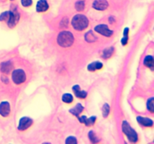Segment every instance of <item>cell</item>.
Listing matches in <instances>:
<instances>
[{
    "mask_svg": "<svg viewBox=\"0 0 154 144\" xmlns=\"http://www.w3.org/2000/svg\"><path fill=\"white\" fill-rule=\"evenodd\" d=\"M71 25L75 29L82 31L88 27L89 20L84 15L77 14L74 16V17L72 18Z\"/></svg>",
    "mask_w": 154,
    "mask_h": 144,
    "instance_id": "obj_1",
    "label": "cell"
},
{
    "mask_svg": "<svg viewBox=\"0 0 154 144\" xmlns=\"http://www.w3.org/2000/svg\"><path fill=\"white\" fill-rule=\"evenodd\" d=\"M74 42L73 34L68 31H62L57 37V43L62 47H68Z\"/></svg>",
    "mask_w": 154,
    "mask_h": 144,
    "instance_id": "obj_2",
    "label": "cell"
},
{
    "mask_svg": "<svg viewBox=\"0 0 154 144\" xmlns=\"http://www.w3.org/2000/svg\"><path fill=\"white\" fill-rule=\"evenodd\" d=\"M122 130L123 133L126 135L129 141L132 143H136L138 140V134L136 131L131 127L129 122L126 121H123L122 123Z\"/></svg>",
    "mask_w": 154,
    "mask_h": 144,
    "instance_id": "obj_3",
    "label": "cell"
},
{
    "mask_svg": "<svg viewBox=\"0 0 154 144\" xmlns=\"http://www.w3.org/2000/svg\"><path fill=\"white\" fill-rule=\"evenodd\" d=\"M12 80L16 84H21L26 81V74L22 69L14 70L12 73Z\"/></svg>",
    "mask_w": 154,
    "mask_h": 144,
    "instance_id": "obj_4",
    "label": "cell"
},
{
    "mask_svg": "<svg viewBox=\"0 0 154 144\" xmlns=\"http://www.w3.org/2000/svg\"><path fill=\"white\" fill-rule=\"evenodd\" d=\"M20 18V14L17 12V11L15 9L13 10V11H9V16L8 18V26L10 28H14L16 25Z\"/></svg>",
    "mask_w": 154,
    "mask_h": 144,
    "instance_id": "obj_5",
    "label": "cell"
},
{
    "mask_svg": "<svg viewBox=\"0 0 154 144\" xmlns=\"http://www.w3.org/2000/svg\"><path fill=\"white\" fill-rule=\"evenodd\" d=\"M94 30L98 33L101 34V35L104 36H106V37H111L113 35V33H114L112 30L108 28V26L105 24L98 25V26L95 27Z\"/></svg>",
    "mask_w": 154,
    "mask_h": 144,
    "instance_id": "obj_6",
    "label": "cell"
},
{
    "mask_svg": "<svg viewBox=\"0 0 154 144\" xmlns=\"http://www.w3.org/2000/svg\"><path fill=\"white\" fill-rule=\"evenodd\" d=\"M32 123H33V121L31 118L26 117V116L23 117L20 119V122H19L18 129L20 131H25L32 126Z\"/></svg>",
    "mask_w": 154,
    "mask_h": 144,
    "instance_id": "obj_7",
    "label": "cell"
},
{
    "mask_svg": "<svg viewBox=\"0 0 154 144\" xmlns=\"http://www.w3.org/2000/svg\"><path fill=\"white\" fill-rule=\"evenodd\" d=\"M108 7L107 0H95L92 3V8L99 11H104Z\"/></svg>",
    "mask_w": 154,
    "mask_h": 144,
    "instance_id": "obj_8",
    "label": "cell"
},
{
    "mask_svg": "<svg viewBox=\"0 0 154 144\" xmlns=\"http://www.w3.org/2000/svg\"><path fill=\"white\" fill-rule=\"evenodd\" d=\"M11 112V107L10 104L8 101H2L0 104V115L4 117H6L10 114Z\"/></svg>",
    "mask_w": 154,
    "mask_h": 144,
    "instance_id": "obj_9",
    "label": "cell"
},
{
    "mask_svg": "<svg viewBox=\"0 0 154 144\" xmlns=\"http://www.w3.org/2000/svg\"><path fill=\"white\" fill-rule=\"evenodd\" d=\"M72 90H73L74 93H75V96L78 98H81L84 99L87 96V92L86 91L81 89V87L78 85H75L72 87Z\"/></svg>",
    "mask_w": 154,
    "mask_h": 144,
    "instance_id": "obj_10",
    "label": "cell"
},
{
    "mask_svg": "<svg viewBox=\"0 0 154 144\" xmlns=\"http://www.w3.org/2000/svg\"><path fill=\"white\" fill-rule=\"evenodd\" d=\"M138 122L140 125L144 126V127H152L153 125V122L152 119L146 117H142V116H138L137 117Z\"/></svg>",
    "mask_w": 154,
    "mask_h": 144,
    "instance_id": "obj_11",
    "label": "cell"
},
{
    "mask_svg": "<svg viewBox=\"0 0 154 144\" xmlns=\"http://www.w3.org/2000/svg\"><path fill=\"white\" fill-rule=\"evenodd\" d=\"M48 3L46 0H39L36 5V11L38 12H44L48 9Z\"/></svg>",
    "mask_w": 154,
    "mask_h": 144,
    "instance_id": "obj_12",
    "label": "cell"
},
{
    "mask_svg": "<svg viewBox=\"0 0 154 144\" xmlns=\"http://www.w3.org/2000/svg\"><path fill=\"white\" fill-rule=\"evenodd\" d=\"M12 68H13V64L10 61L2 62L1 64V66H0L1 71L5 74H9L11 71V70H12Z\"/></svg>",
    "mask_w": 154,
    "mask_h": 144,
    "instance_id": "obj_13",
    "label": "cell"
},
{
    "mask_svg": "<svg viewBox=\"0 0 154 144\" xmlns=\"http://www.w3.org/2000/svg\"><path fill=\"white\" fill-rule=\"evenodd\" d=\"M83 111H84V107H83L81 104H77L74 108L69 110V112L71 113V114H73L74 116L78 117L79 115L83 112Z\"/></svg>",
    "mask_w": 154,
    "mask_h": 144,
    "instance_id": "obj_14",
    "label": "cell"
},
{
    "mask_svg": "<svg viewBox=\"0 0 154 144\" xmlns=\"http://www.w3.org/2000/svg\"><path fill=\"white\" fill-rule=\"evenodd\" d=\"M103 65L102 63L100 62H94L90 63V65H88L87 66V69L90 71H95L96 70H99L102 68Z\"/></svg>",
    "mask_w": 154,
    "mask_h": 144,
    "instance_id": "obj_15",
    "label": "cell"
},
{
    "mask_svg": "<svg viewBox=\"0 0 154 144\" xmlns=\"http://www.w3.org/2000/svg\"><path fill=\"white\" fill-rule=\"evenodd\" d=\"M144 66H146L147 68H150L153 69L154 66L153 57L152 56H146L144 60Z\"/></svg>",
    "mask_w": 154,
    "mask_h": 144,
    "instance_id": "obj_16",
    "label": "cell"
},
{
    "mask_svg": "<svg viewBox=\"0 0 154 144\" xmlns=\"http://www.w3.org/2000/svg\"><path fill=\"white\" fill-rule=\"evenodd\" d=\"M85 40H86L87 42L92 43V42H95V41L97 40V38L94 35L92 30H90V31H89V32H87V33H86V35H85Z\"/></svg>",
    "mask_w": 154,
    "mask_h": 144,
    "instance_id": "obj_17",
    "label": "cell"
},
{
    "mask_svg": "<svg viewBox=\"0 0 154 144\" xmlns=\"http://www.w3.org/2000/svg\"><path fill=\"white\" fill-rule=\"evenodd\" d=\"M113 53H114V47H108V48L105 49V51H103V53H102V57L105 59L110 58L111 56H112Z\"/></svg>",
    "mask_w": 154,
    "mask_h": 144,
    "instance_id": "obj_18",
    "label": "cell"
},
{
    "mask_svg": "<svg viewBox=\"0 0 154 144\" xmlns=\"http://www.w3.org/2000/svg\"><path fill=\"white\" fill-rule=\"evenodd\" d=\"M129 29L126 27V28L124 29L123 31V38L121 40V44H122L123 46L126 45L128 42V40H129Z\"/></svg>",
    "mask_w": 154,
    "mask_h": 144,
    "instance_id": "obj_19",
    "label": "cell"
},
{
    "mask_svg": "<svg viewBox=\"0 0 154 144\" xmlns=\"http://www.w3.org/2000/svg\"><path fill=\"white\" fill-rule=\"evenodd\" d=\"M62 100L63 102L66 104H70L73 101V96L69 93L64 94L62 97Z\"/></svg>",
    "mask_w": 154,
    "mask_h": 144,
    "instance_id": "obj_20",
    "label": "cell"
},
{
    "mask_svg": "<svg viewBox=\"0 0 154 144\" xmlns=\"http://www.w3.org/2000/svg\"><path fill=\"white\" fill-rule=\"evenodd\" d=\"M88 137L90 138V141L93 143H99L100 141V140L98 138V137L96 136V134L94 133V131H90L88 134Z\"/></svg>",
    "mask_w": 154,
    "mask_h": 144,
    "instance_id": "obj_21",
    "label": "cell"
},
{
    "mask_svg": "<svg viewBox=\"0 0 154 144\" xmlns=\"http://www.w3.org/2000/svg\"><path fill=\"white\" fill-rule=\"evenodd\" d=\"M154 98H150L147 100V103H146V107H147V110L150 111V113L154 112V105H153Z\"/></svg>",
    "mask_w": 154,
    "mask_h": 144,
    "instance_id": "obj_22",
    "label": "cell"
},
{
    "mask_svg": "<svg viewBox=\"0 0 154 144\" xmlns=\"http://www.w3.org/2000/svg\"><path fill=\"white\" fill-rule=\"evenodd\" d=\"M110 113V106L108 104H105L102 107V115H103L104 118L107 117Z\"/></svg>",
    "mask_w": 154,
    "mask_h": 144,
    "instance_id": "obj_23",
    "label": "cell"
},
{
    "mask_svg": "<svg viewBox=\"0 0 154 144\" xmlns=\"http://www.w3.org/2000/svg\"><path fill=\"white\" fill-rule=\"evenodd\" d=\"M85 7V3L84 1H83V0H80V1H77L76 3H75V8L76 10L78 11H81L83 10L84 9Z\"/></svg>",
    "mask_w": 154,
    "mask_h": 144,
    "instance_id": "obj_24",
    "label": "cell"
},
{
    "mask_svg": "<svg viewBox=\"0 0 154 144\" xmlns=\"http://www.w3.org/2000/svg\"><path fill=\"white\" fill-rule=\"evenodd\" d=\"M96 116H91L90 118H87L86 117V120H85L84 124L86 126H92V125H94L95 122H96Z\"/></svg>",
    "mask_w": 154,
    "mask_h": 144,
    "instance_id": "obj_25",
    "label": "cell"
},
{
    "mask_svg": "<svg viewBox=\"0 0 154 144\" xmlns=\"http://www.w3.org/2000/svg\"><path fill=\"white\" fill-rule=\"evenodd\" d=\"M77 143V139H76V137H73V136H70V137H67V139L66 140V144H76Z\"/></svg>",
    "mask_w": 154,
    "mask_h": 144,
    "instance_id": "obj_26",
    "label": "cell"
},
{
    "mask_svg": "<svg viewBox=\"0 0 154 144\" xmlns=\"http://www.w3.org/2000/svg\"><path fill=\"white\" fill-rule=\"evenodd\" d=\"M8 16H9V11H5V12H3V13L1 14V15H0V21L8 20Z\"/></svg>",
    "mask_w": 154,
    "mask_h": 144,
    "instance_id": "obj_27",
    "label": "cell"
},
{
    "mask_svg": "<svg viewBox=\"0 0 154 144\" xmlns=\"http://www.w3.org/2000/svg\"><path fill=\"white\" fill-rule=\"evenodd\" d=\"M21 4L23 7H29L32 4V0H21Z\"/></svg>",
    "mask_w": 154,
    "mask_h": 144,
    "instance_id": "obj_28",
    "label": "cell"
},
{
    "mask_svg": "<svg viewBox=\"0 0 154 144\" xmlns=\"http://www.w3.org/2000/svg\"><path fill=\"white\" fill-rule=\"evenodd\" d=\"M68 19L66 17V18H64L62 20V22L60 23V26L62 28H66L68 26Z\"/></svg>",
    "mask_w": 154,
    "mask_h": 144,
    "instance_id": "obj_29",
    "label": "cell"
}]
</instances>
